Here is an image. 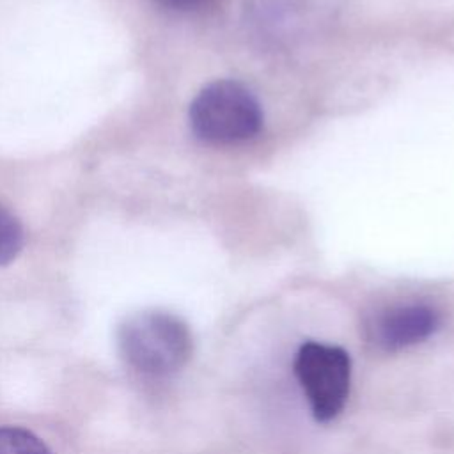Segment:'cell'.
<instances>
[{
	"mask_svg": "<svg viewBox=\"0 0 454 454\" xmlns=\"http://www.w3.org/2000/svg\"><path fill=\"white\" fill-rule=\"evenodd\" d=\"M122 360L147 376H168L192 356L193 339L188 325L172 312L140 310L117 328Z\"/></svg>",
	"mask_w": 454,
	"mask_h": 454,
	"instance_id": "obj_1",
	"label": "cell"
},
{
	"mask_svg": "<svg viewBox=\"0 0 454 454\" xmlns=\"http://www.w3.org/2000/svg\"><path fill=\"white\" fill-rule=\"evenodd\" d=\"M188 119L193 135L202 142L229 145L245 142L259 133L262 110L243 83L216 80L195 96Z\"/></svg>",
	"mask_w": 454,
	"mask_h": 454,
	"instance_id": "obj_2",
	"label": "cell"
},
{
	"mask_svg": "<svg viewBox=\"0 0 454 454\" xmlns=\"http://www.w3.org/2000/svg\"><path fill=\"white\" fill-rule=\"evenodd\" d=\"M294 374L317 422H328L342 411L351 381V360L342 348L301 344L294 356Z\"/></svg>",
	"mask_w": 454,
	"mask_h": 454,
	"instance_id": "obj_3",
	"label": "cell"
},
{
	"mask_svg": "<svg viewBox=\"0 0 454 454\" xmlns=\"http://www.w3.org/2000/svg\"><path fill=\"white\" fill-rule=\"evenodd\" d=\"M440 328V314L426 303L395 305L380 312L369 326L371 340L387 351L403 349L431 337Z\"/></svg>",
	"mask_w": 454,
	"mask_h": 454,
	"instance_id": "obj_4",
	"label": "cell"
},
{
	"mask_svg": "<svg viewBox=\"0 0 454 454\" xmlns=\"http://www.w3.org/2000/svg\"><path fill=\"white\" fill-rule=\"evenodd\" d=\"M0 454H53L32 431L18 426H0Z\"/></svg>",
	"mask_w": 454,
	"mask_h": 454,
	"instance_id": "obj_5",
	"label": "cell"
},
{
	"mask_svg": "<svg viewBox=\"0 0 454 454\" xmlns=\"http://www.w3.org/2000/svg\"><path fill=\"white\" fill-rule=\"evenodd\" d=\"M23 247V229L5 207L0 206V266L9 264Z\"/></svg>",
	"mask_w": 454,
	"mask_h": 454,
	"instance_id": "obj_6",
	"label": "cell"
},
{
	"mask_svg": "<svg viewBox=\"0 0 454 454\" xmlns=\"http://www.w3.org/2000/svg\"><path fill=\"white\" fill-rule=\"evenodd\" d=\"M209 2L211 0H154L156 5H160L165 11H172V12H190V11H195Z\"/></svg>",
	"mask_w": 454,
	"mask_h": 454,
	"instance_id": "obj_7",
	"label": "cell"
}]
</instances>
